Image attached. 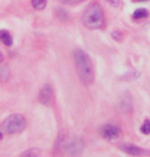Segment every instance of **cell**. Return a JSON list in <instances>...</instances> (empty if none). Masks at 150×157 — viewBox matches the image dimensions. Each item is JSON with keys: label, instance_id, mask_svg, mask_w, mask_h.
<instances>
[{"label": "cell", "instance_id": "cell-11", "mask_svg": "<svg viewBox=\"0 0 150 157\" xmlns=\"http://www.w3.org/2000/svg\"><path fill=\"white\" fill-rule=\"evenodd\" d=\"M47 5V0H32V6L33 8L38 10V11H41L44 10Z\"/></svg>", "mask_w": 150, "mask_h": 157}, {"label": "cell", "instance_id": "cell-15", "mask_svg": "<svg viewBox=\"0 0 150 157\" xmlns=\"http://www.w3.org/2000/svg\"><path fill=\"white\" fill-rule=\"evenodd\" d=\"M108 4H110L111 6H118L121 4V0H107Z\"/></svg>", "mask_w": 150, "mask_h": 157}, {"label": "cell", "instance_id": "cell-4", "mask_svg": "<svg viewBox=\"0 0 150 157\" xmlns=\"http://www.w3.org/2000/svg\"><path fill=\"white\" fill-rule=\"evenodd\" d=\"M61 147H63V150L69 155H80L85 150V143L80 138L73 137L71 140H65L63 137H61Z\"/></svg>", "mask_w": 150, "mask_h": 157}, {"label": "cell", "instance_id": "cell-5", "mask_svg": "<svg viewBox=\"0 0 150 157\" xmlns=\"http://www.w3.org/2000/svg\"><path fill=\"white\" fill-rule=\"evenodd\" d=\"M101 136L107 141H115L121 136V129L115 124H106L101 128Z\"/></svg>", "mask_w": 150, "mask_h": 157}, {"label": "cell", "instance_id": "cell-10", "mask_svg": "<svg viewBox=\"0 0 150 157\" xmlns=\"http://www.w3.org/2000/svg\"><path fill=\"white\" fill-rule=\"evenodd\" d=\"M0 78H1V81H4V82L10 78V68L4 63L0 67Z\"/></svg>", "mask_w": 150, "mask_h": 157}, {"label": "cell", "instance_id": "cell-8", "mask_svg": "<svg viewBox=\"0 0 150 157\" xmlns=\"http://www.w3.org/2000/svg\"><path fill=\"white\" fill-rule=\"evenodd\" d=\"M0 40L5 46H12L13 45V38L11 35V33L5 29L0 31Z\"/></svg>", "mask_w": 150, "mask_h": 157}, {"label": "cell", "instance_id": "cell-13", "mask_svg": "<svg viewBox=\"0 0 150 157\" xmlns=\"http://www.w3.org/2000/svg\"><path fill=\"white\" fill-rule=\"evenodd\" d=\"M141 131L144 135H149L150 134V120H145L143 122V124L141 127Z\"/></svg>", "mask_w": 150, "mask_h": 157}, {"label": "cell", "instance_id": "cell-7", "mask_svg": "<svg viewBox=\"0 0 150 157\" xmlns=\"http://www.w3.org/2000/svg\"><path fill=\"white\" fill-rule=\"evenodd\" d=\"M39 101L44 105H49L53 101V88L51 85H45L39 93Z\"/></svg>", "mask_w": 150, "mask_h": 157}, {"label": "cell", "instance_id": "cell-14", "mask_svg": "<svg viewBox=\"0 0 150 157\" xmlns=\"http://www.w3.org/2000/svg\"><path fill=\"white\" fill-rule=\"evenodd\" d=\"M60 1L63 5H74V4H80V2H82L85 0H60Z\"/></svg>", "mask_w": 150, "mask_h": 157}, {"label": "cell", "instance_id": "cell-2", "mask_svg": "<svg viewBox=\"0 0 150 157\" xmlns=\"http://www.w3.org/2000/svg\"><path fill=\"white\" fill-rule=\"evenodd\" d=\"M81 21H82L83 26L91 31L101 28L103 25V21H105V14H103V10L100 6V4L93 2L87 7L82 14Z\"/></svg>", "mask_w": 150, "mask_h": 157}, {"label": "cell", "instance_id": "cell-6", "mask_svg": "<svg viewBox=\"0 0 150 157\" xmlns=\"http://www.w3.org/2000/svg\"><path fill=\"white\" fill-rule=\"evenodd\" d=\"M120 150H122L123 152L131 155V156H144L148 155L149 152L147 150H144L142 148L137 147L135 144H129V143H123L120 145Z\"/></svg>", "mask_w": 150, "mask_h": 157}, {"label": "cell", "instance_id": "cell-12", "mask_svg": "<svg viewBox=\"0 0 150 157\" xmlns=\"http://www.w3.org/2000/svg\"><path fill=\"white\" fill-rule=\"evenodd\" d=\"M40 155H41V151H40L38 148H32V149L26 150L25 152H22V154H21V156H31V157L40 156Z\"/></svg>", "mask_w": 150, "mask_h": 157}, {"label": "cell", "instance_id": "cell-9", "mask_svg": "<svg viewBox=\"0 0 150 157\" xmlns=\"http://www.w3.org/2000/svg\"><path fill=\"white\" fill-rule=\"evenodd\" d=\"M148 15H149L148 10H145V8H138V10H136V11L133 13V18L136 20H141V19L147 18Z\"/></svg>", "mask_w": 150, "mask_h": 157}, {"label": "cell", "instance_id": "cell-1", "mask_svg": "<svg viewBox=\"0 0 150 157\" xmlns=\"http://www.w3.org/2000/svg\"><path fill=\"white\" fill-rule=\"evenodd\" d=\"M74 61H75V67H76L80 80L85 85H91L95 80V73H94V67L89 55L82 49H75Z\"/></svg>", "mask_w": 150, "mask_h": 157}, {"label": "cell", "instance_id": "cell-3", "mask_svg": "<svg viewBox=\"0 0 150 157\" xmlns=\"http://www.w3.org/2000/svg\"><path fill=\"white\" fill-rule=\"evenodd\" d=\"M26 118L21 114H13L5 118V121L1 123V137L4 134H19L26 128Z\"/></svg>", "mask_w": 150, "mask_h": 157}]
</instances>
